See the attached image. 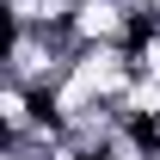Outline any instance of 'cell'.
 <instances>
[{"instance_id": "6da1fadb", "label": "cell", "mask_w": 160, "mask_h": 160, "mask_svg": "<svg viewBox=\"0 0 160 160\" xmlns=\"http://www.w3.org/2000/svg\"><path fill=\"white\" fill-rule=\"evenodd\" d=\"M68 31L80 37V49H86V43H136V37H142L136 12H129L123 0H80Z\"/></svg>"}, {"instance_id": "7a4b0ae2", "label": "cell", "mask_w": 160, "mask_h": 160, "mask_svg": "<svg viewBox=\"0 0 160 160\" xmlns=\"http://www.w3.org/2000/svg\"><path fill=\"white\" fill-rule=\"evenodd\" d=\"M37 92H31V86H19V80H6V86H0V123H6V136H31V129H37Z\"/></svg>"}]
</instances>
